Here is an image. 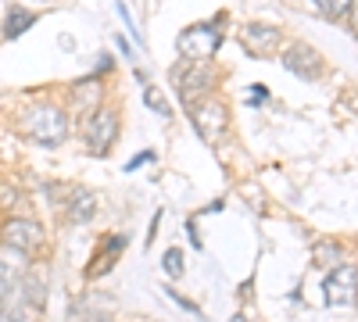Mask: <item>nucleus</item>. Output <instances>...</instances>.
I'll return each instance as SVG.
<instances>
[{"label": "nucleus", "instance_id": "2eb2a0df", "mask_svg": "<svg viewBox=\"0 0 358 322\" xmlns=\"http://www.w3.org/2000/svg\"><path fill=\"white\" fill-rule=\"evenodd\" d=\"M36 25V15L33 11H25V8H11L8 18H4V40H18L25 29H33Z\"/></svg>", "mask_w": 358, "mask_h": 322}, {"label": "nucleus", "instance_id": "dca6fc26", "mask_svg": "<svg viewBox=\"0 0 358 322\" xmlns=\"http://www.w3.org/2000/svg\"><path fill=\"white\" fill-rule=\"evenodd\" d=\"M143 101H147V108H151L155 115H165V119H169V115H172V104L165 101V94L158 90V86H151V82L143 86Z\"/></svg>", "mask_w": 358, "mask_h": 322}, {"label": "nucleus", "instance_id": "a211bd4d", "mask_svg": "<svg viewBox=\"0 0 358 322\" xmlns=\"http://www.w3.org/2000/svg\"><path fill=\"white\" fill-rule=\"evenodd\" d=\"M315 8L326 18H348V11L355 8V0H315Z\"/></svg>", "mask_w": 358, "mask_h": 322}, {"label": "nucleus", "instance_id": "9b49d317", "mask_svg": "<svg viewBox=\"0 0 358 322\" xmlns=\"http://www.w3.org/2000/svg\"><path fill=\"white\" fill-rule=\"evenodd\" d=\"M25 269H29L25 254H18V251H11V247L0 251V301H4V298L11 294V290H18V283H22Z\"/></svg>", "mask_w": 358, "mask_h": 322}, {"label": "nucleus", "instance_id": "4468645a", "mask_svg": "<svg viewBox=\"0 0 358 322\" xmlns=\"http://www.w3.org/2000/svg\"><path fill=\"white\" fill-rule=\"evenodd\" d=\"M94 208H97V197L90 193V190H72V197H69V222L72 226H86L90 219H94Z\"/></svg>", "mask_w": 358, "mask_h": 322}, {"label": "nucleus", "instance_id": "7ed1b4c3", "mask_svg": "<svg viewBox=\"0 0 358 322\" xmlns=\"http://www.w3.org/2000/svg\"><path fill=\"white\" fill-rule=\"evenodd\" d=\"M83 143L94 158H108L111 147L118 143V111H111L104 104L90 111L83 119Z\"/></svg>", "mask_w": 358, "mask_h": 322}, {"label": "nucleus", "instance_id": "1a4fd4ad", "mask_svg": "<svg viewBox=\"0 0 358 322\" xmlns=\"http://www.w3.org/2000/svg\"><path fill=\"white\" fill-rule=\"evenodd\" d=\"M241 40H244L248 54H258V57H265V54H273L276 47H283V33H280L276 25H265V22L244 25L241 29Z\"/></svg>", "mask_w": 358, "mask_h": 322}, {"label": "nucleus", "instance_id": "412c9836", "mask_svg": "<svg viewBox=\"0 0 358 322\" xmlns=\"http://www.w3.org/2000/svg\"><path fill=\"white\" fill-rule=\"evenodd\" d=\"M151 161H155V151H143V154H136V158L126 165V172H136L140 165H151Z\"/></svg>", "mask_w": 358, "mask_h": 322}, {"label": "nucleus", "instance_id": "c756f323", "mask_svg": "<svg viewBox=\"0 0 358 322\" xmlns=\"http://www.w3.org/2000/svg\"><path fill=\"white\" fill-rule=\"evenodd\" d=\"M43 4H47V0H43Z\"/></svg>", "mask_w": 358, "mask_h": 322}, {"label": "nucleus", "instance_id": "0eeeda50", "mask_svg": "<svg viewBox=\"0 0 358 322\" xmlns=\"http://www.w3.org/2000/svg\"><path fill=\"white\" fill-rule=\"evenodd\" d=\"M322 294H326V305L330 308H348L358 301V269L355 265H337L330 269L322 283Z\"/></svg>", "mask_w": 358, "mask_h": 322}, {"label": "nucleus", "instance_id": "cd10ccee", "mask_svg": "<svg viewBox=\"0 0 358 322\" xmlns=\"http://www.w3.org/2000/svg\"><path fill=\"white\" fill-rule=\"evenodd\" d=\"M86 322H111V319H108V315H90Z\"/></svg>", "mask_w": 358, "mask_h": 322}, {"label": "nucleus", "instance_id": "ddd939ff", "mask_svg": "<svg viewBox=\"0 0 358 322\" xmlns=\"http://www.w3.org/2000/svg\"><path fill=\"white\" fill-rule=\"evenodd\" d=\"M18 290H22L25 305L33 308V312H40V308H43V301H47V279H43V272H40V269H25V276H22Z\"/></svg>", "mask_w": 358, "mask_h": 322}, {"label": "nucleus", "instance_id": "5701e85b", "mask_svg": "<svg viewBox=\"0 0 358 322\" xmlns=\"http://www.w3.org/2000/svg\"><path fill=\"white\" fill-rule=\"evenodd\" d=\"M187 233H190V240H194V247L201 251V233H197V226H194V222H187Z\"/></svg>", "mask_w": 358, "mask_h": 322}, {"label": "nucleus", "instance_id": "f8f14e48", "mask_svg": "<svg viewBox=\"0 0 358 322\" xmlns=\"http://www.w3.org/2000/svg\"><path fill=\"white\" fill-rule=\"evenodd\" d=\"M69 104H76V108H83V111L101 108V104H104V79H101V75H86V79L72 82Z\"/></svg>", "mask_w": 358, "mask_h": 322}, {"label": "nucleus", "instance_id": "b1692460", "mask_svg": "<svg viewBox=\"0 0 358 322\" xmlns=\"http://www.w3.org/2000/svg\"><path fill=\"white\" fill-rule=\"evenodd\" d=\"M341 104H348L351 111H358V94H344V97H341Z\"/></svg>", "mask_w": 358, "mask_h": 322}, {"label": "nucleus", "instance_id": "6ab92c4d", "mask_svg": "<svg viewBox=\"0 0 358 322\" xmlns=\"http://www.w3.org/2000/svg\"><path fill=\"white\" fill-rule=\"evenodd\" d=\"M162 269H165L172 279L183 276V251H179V247H169V251H165V258H162Z\"/></svg>", "mask_w": 358, "mask_h": 322}, {"label": "nucleus", "instance_id": "aec40b11", "mask_svg": "<svg viewBox=\"0 0 358 322\" xmlns=\"http://www.w3.org/2000/svg\"><path fill=\"white\" fill-rule=\"evenodd\" d=\"M18 200V193H15V186H8V183H0V208H11V204Z\"/></svg>", "mask_w": 358, "mask_h": 322}, {"label": "nucleus", "instance_id": "423d86ee", "mask_svg": "<svg viewBox=\"0 0 358 322\" xmlns=\"http://www.w3.org/2000/svg\"><path fill=\"white\" fill-rule=\"evenodd\" d=\"M190 111V122H194V129H197V136L204 140V143H219L222 140V133L229 129V111H226V104L212 94V97H204V101H197L194 108H187Z\"/></svg>", "mask_w": 358, "mask_h": 322}, {"label": "nucleus", "instance_id": "6e6552de", "mask_svg": "<svg viewBox=\"0 0 358 322\" xmlns=\"http://www.w3.org/2000/svg\"><path fill=\"white\" fill-rule=\"evenodd\" d=\"M280 61H283V68H287L290 75L305 79V82L322 79V57H319V50L308 47V43H287V50L280 54Z\"/></svg>", "mask_w": 358, "mask_h": 322}, {"label": "nucleus", "instance_id": "c85d7f7f", "mask_svg": "<svg viewBox=\"0 0 358 322\" xmlns=\"http://www.w3.org/2000/svg\"><path fill=\"white\" fill-rule=\"evenodd\" d=\"M229 322H248V319H244V315H241V312H236V315H233V319H229Z\"/></svg>", "mask_w": 358, "mask_h": 322}, {"label": "nucleus", "instance_id": "f03ea898", "mask_svg": "<svg viewBox=\"0 0 358 322\" xmlns=\"http://www.w3.org/2000/svg\"><path fill=\"white\" fill-rule=\"evenodd\" d=\"M176 90H179V101H183L187 108H194L197 101L212 97L215 86H219V72L212 61H183L176 72Z\"/></svg>", "mask_w": 358, "mask_h": 322}, {"label": "nucleus", "instance_id": "f257e3e1", "mask_svg": "<svg viewBox=\"0 0 358 322\" xmlns=\"http://www.w3.org/2000/svg\"><path fill=\"white\" fill-rule=\"evenodd\" d=\"M22 133L25 140L40 143V147H57L69 136V115L57 104H33L22 115Z\"/></svg>", "mask_w": 358, "mask_h": 322}, {"label": "nucleus", "instance_id": "bb28decb", "mask_svg": "<svg viewBox=\"0 0 358 322\" xmlns=\"http://www.w3.org/2000/svg\"><path fill=\"white\" fill-rule=\"evenodd\" d=\"M268 94H265V86H251V101H265Z\"/></svg>", "mask_w": 358, "mask_h": 322}, {"label": "nucleus", "instance_id": "a878e982", "mask_svg": "<svg viewBox=\"0 0 358 322\" xmlns=\"http://www.w3.org/2000/svg\"><path fill=\"white\" fill-rule=\"evenodd\" d=\"M348 22H351V29H355V33H358V0H355V8L348 11Z\"/></svg>", "mask_w": 358, "mask_h": 322}, {"label": "nucleus", "instance_id": "39448f33", "mask_svg": "<svg viewBox=\"0 0 358 322\" xmlns=\"http://www.w3.org/2000/svg\"><path fill=\"white\" fill-rule=\"evenodd\" d=\"M222 36H219V22H204V25H190L179 33L176 47L183 61H212V54L219 50Z\"/></svg>", "mask_w": 358, "mask_h": 322}, {"label": "nucleus", "instance_id": "20e7f679", "mask_svg": "<svg viewBox=\"0 0 358 322\" xmlns=\"http://www.w3.org/2000/svg\"><path fill=\"white\" fill-rule=\"evenodd\" d=\"M0 244L25 254V258H36L47 247V229L36 219H8L0 226Z\"/></svg>", "mask_w": 358, "mask_h": 322}, {"label": "nucleus", "instance_id": "4be33fe9", "mask_svg": "<svg viewBox=\"0 0 358 322\" xmlns=\"http://www.w3.org/2000/svg\"><path fill=\"white\" fill-rule=\"evenodd\" d=\"M115 47H118V50H122L126 57H133V47H129V40H126V36H118V40H115Z\"/></svg>", "mask_w": 358, "mask_h": 322}, {"label": "nucleus", "instance_id": "f3484780", "mask_svg": "<svg viewBox=\"0 0 358 322\" xmlns=\"http://www.w3.org/2000/svg\"><path fill=\"white\" fill-rule=\"evenodd\" d=\"M315 265H326V269H337V265H344V254H341V247H337V244H319V251H315Z\"/></svg>", "mask_w": 358, "mask_h": 322}, {"label": "nucleus", "instance_id": "9d476101", "mask_svg": "<svg viewBox=\"0 0 358 322\" xmlns=\"http://www.w3.org/2000/svg\"><path fill=\"white\" fill-rule=\"evenodd\" d=\"M126 244H129V237H108L104 244H101V251L86 261V279H101V276H108L111 269H115V261L122 258V251H126Z\"/></svg>", "mask_w": 358, "mask_h": 322}, {"label": "nucleus", "instance_id": "393cba45", "mask_svg": "<svg viewBox=\"0 0 358 322\" xmlns=\"http://www.w3.org/2000/svg\"><path fill=\"white\" fill-rule=\"evenodd\" d=\"M108 68H111V57H108V54H104V57H101V61H97V72H94V75H104V72H108Z\"/></svg>", "mask_w": 358, "mask_h": 322}]
</instances>
